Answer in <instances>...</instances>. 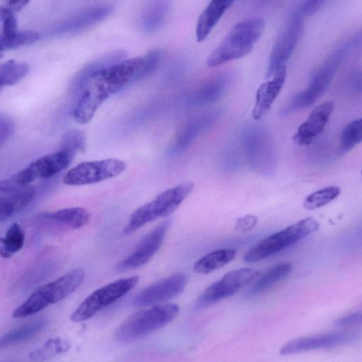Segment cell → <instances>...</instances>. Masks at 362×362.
Returning <instances> with one entry per match:
<instances>
[{
    "label": "cell",
    "mask_w": 362,
    "mask_h": 362,
    "mask_svg": "<svg viewBox=\"0 0 362 362\" xmlns=\"http://www.w3.org/2000/svg\"><path fill=\"white\" fill-rule=\"evenodd\" d=\"M144 57L124 59L94 74L88 81L73 112L74 119L86 124L93 118L98 108L112 94L126 85L134 83L142 68Z\"/></svg>",
    "instance_id": "cell-1"
},
{
    "label": "cell",
    "mask_w": 362,
    "mask_h": 362,
    "mask_svg": "<svg viewBox=\"0 0 362 362\" xmlns=\"http://www.w3.org/2000/svg\"><path fill=\"white\" fill-rule=\"evenodd\" d=\"M264 25V21L257 18L236 23L210 54L207 65L214 67L247 55L262 35Z\"/></svg>",
    "instance_id": "cell-2"
},
{
    "label": "cell",
    "mask_w": 362,
    "mask_h": 362,
    "mask_svg": "<svg viewBox=\"0 0 362 362\" xmlns=\"http://www.w3.org/2000/svg\"><path fill=\"white\" fill-rule=\"evenodd\" d=\"M83 278V270L78 268L41 286L13 310V317H24L32 315L49 305L64 299L77 289Z\"/></svg>",
    "instance_id": "cell-3"
},
{
    "label": "cell",
    "mask_w": 362,
    "mask_h": 362,
    "mask_svg": "<svg viewBox=\"0 0 362 362\" xmlns=\"http://www.w3.org/2000/svg\"><path fill=\"white\" fill-rule=\"evenodd\" d=\"M193 188L194 184L188 182L162 192L132 214L124 228V233L131 234L158 218L169 216L190 194Z\"/></svg>",
    "instance_id": "cell-4"
},
{
    "label": "cell",
    "mask_w": 362,
    "mask_h": 362,
    "mask_svg": "<svg viewBox=\"0 0 362 362\" xmlns=\"http://www.w3.org/2000/svg\"><path fill=\"white\" fill-rule=\"evenodd\" d=\"M179 310L177 304L165 303L137 312L117 328L115 337L122 341L139 338L168 324L176 317Z\"/></svg>",
    "instance_id": "cell-5"
},
{
    "label": "cell",
    "mask_w": 362,
    "mask_h": 362,
    "mask_svg": "<svg viewBox=\"0 0 362 362\" xmlns=\"http://www.w3.org/2000/svg\"><path fill=\"white\" fill-rule=\"evenodd\" d=\"M319 228L320 223L315 218H303L260 241L244 255L243 260L255 262L271 257L317 231Z\"/></svg>",
    "instance_id": "cell-6"
},
{
    "label": "cell",
    "mask_w": 362,
    "mask_h": 362,
    "mask_svg": "<svg viewBox=\"0 0 362 362\" xmlns=\"http://www.w3.org/2000/svg\"><path fill=\"white\" fill-rule=\"evenodd\" d=\"M73 158L61 151L45 155L0 183L1 193H8L25 187L37 180L49 178L71 163Z\"/></svg>",
    "instance_id": "cell-7"
},
{
    "label": "cell",
    "mask_w": 362,
    "mask_h": 362,
    "mask_svg": "<svg viewBox=\"0 0 362 362\" xmlns=\"http://www.w3.org/2000/svg\"><path fill=\"white\" fill-rule=\"evenodd\" d=\"M139 281L138 276H132L117 279L96 289L75 310L71 315V320L78 322L89 319L124 296L136 286Z\"/></svg>",
    "instance_id": "cell-8"
},
{
    "label": "cell",
    "mask_w": 362,
    "mask_h": 362,
    "mask_svg": "<svg viewBox=\"0 0 362 362\" xmlns=\"http://www.w3.org/2000/svg\"><path fill=\"white\" fill-rule=\"evenodd\" d=\"M344 50L339 49L332 54L315 73L308 86L295 94L284 107L283 115L309 107L314 103L327 90L344 54Z\"/></svg>",
    "instance_id": "cell-9"
},
{
    "label": "cell",
    "mask_w": 362,
    "mask_h": 362,
    "mask_svg": "<svg viewBox=\"0 0 362 362\" xmlns=\"http://www.w3.org/2000/svg\"><path fill=\"white\" fill-rule=\"evenodd\" d=\"M126 168L124 161L116 158L86 161L70 169L63 182L71 186L97 183L120 175Z\"/></svg>",
    "instance_id": "cell-10"
},
{
    "label": "cell",
    "mask_w": 362,
    "mask_h": 362,
    "mask_svg": "<svg viewBox=\"0 0 362 362\" xmlns=\"http://www.w3.org/2000/svg\"><path fill=\"white\" fill-rule=\"evenodd\" d=\"M259 274V270L252 268H240L227 272L200 294L194 308H203L233 296Z\"/></svg>",
    "instance_id": "cell-11"
},
{
    "label": "cell",
    "mask_w": 362,
    "mask_h": 362,
    "mask_svg": "<svg viewBox=\"0 0 362 362\" xmlns=\"http://www.w3.org/2000/svg\"><path fill=\"white\" fill-rule=\"evenodd\" d=\"M303 15L298 7L292 11L272 47L267 77H272L276 70L284 65L292 54L303 30Z\"/></svg>",
    "instance_id": "cell-12"
},
{
    "label": "cell",
    "mask_w": 362,
    "mask_h": 362,
    "mask_svg": "<svg viewBox=\"0 0 362 362\" xmlns=\"http://www.w3.org/2000/svg\"><path fill=\"white\" fill-rule=\"evenodd\" d=\"M243 144L250 165L255 169L269 168L274 158V146L268 131L260 125L247 127Z\"/></svg>",
    "instance_id": "cell-13"
},
{
    "label": "cell",
    "mask_w": 362,
    "mask_h": 362,
    "mask_svg": "<svg viewBox=\"0 0 362 362\" xmlns=\"http://www.w3.org/2000/svg\"><path fill=\"white\" fill-rule=\"evenodd\" d=\"M170 221H164L155 226L139 243L134 251L117 266L120 272L142 267L147 264L160 248Z\"/></svg>",
    "instance_id": "cell-14"
},
{
    "label": "cell",
    "mask_w": 362,
    "mask_h": 362,
    "mask_svg": "<svg viewBox=\"0 0 362 362\" xmlns=\"http://www.w3.org/2000/svg\"><path fill=\"white\" fill-rule=\"evenodd\" d=\"M187 276L177 272L160 279L142 290L134 299L136 306L156 305L179 295L187 284Z\"/></svg>",
    "instance_id": "cell-15"
},
{
    "label": "cell",
    "mask_w": 362,
    "mask_h": 362,
    "mask_svg": "<svg viewBox=\"0 0 362 362\" xmlns=\"http://www.w3.org/2000/svg\"><path fill=\"white\" fill-rule=\"evenodd\" d=\"M223 110L216 109L198 115L180 126L170 148L171 154H177L186 148L200 134L214 126L222 117Z\"/></svg>",
    "instance_id": "cell-16"
},
{
    "label": "cell",
    "mask_w": 362,
    "mask_h": 362,
    "mask_svg": "<svg viewBox=\"0 0 362 362\" xmlns=\"http://www.w3.org/2000/svg\"><path fill=\"white\" fill-rule=\"evenodd\" d=\"M354 334L346 332H334L303 337L284 344L279 353L288 356L320 349L332 348L349 344L354 341Z\"/></svg>",
    "instance_id": "cell-17"
},
{
    "label": "cell",
    "mask_w": 362,
    "mask_h": 362,
    "mask_svg": "<svg viewBox=\"0 0 362 362\" xmlns=\"http://www.w3.org/2000/svg\"><path fill=\"white\" fill-rule=\"evenodd\" d=\"M334 109L332 101H325L316 106L298 128L294 141L300 146L309 145L324 130Z\"/></svg>",
    "instance_id": "cell-18"
},
{
    "label": "cell",
    "mask_w": 362,
    "mask_h": 362,
    "mask_svg": "<svg viewBox=\"0 0 362 362\" xmlns=\"http://www.w3.org/2000/svg\"><path fill=\"white\" fill-rule=\"evenodd\" d=\"M113 10V7L107 4L91 6L60 23L50 33L58 35L77 32L106 18Z\"/></svg>",
    "instance_id": "cell-19"
},
{
    "label": "cell",
    "mask_w": 362,
    "mask_h": 362,
    "mask_svg": "<svg viewBox=\"0 0 362 362\" xmlns=\"http://www.w3.org/2000/svg\"><path fill=\"white\" fill-rule=\"evenodd\" d=\"M272 76V79L260 85L257 90L252 110L255 119L262 118L269 111L280 93L286 78V66L279 67Z\"/></svg>",
    "instance_id": "cell-20"
},
{
    "label": "cell",
    "mask_w": 362,
    "mask_h": 362,
    "mask_svg": "<svg viewBox=\"0 0 362 362\" xmlns=\"http://www.w3.org/2000/svg\"><path fill=\"white\" fill-rule=\"evenodd\" d=\"M127 53L124 49H117L103 54L84 66L75 76L70 85L72 94L81 93L89 78L100 70L125 59Z\"/></svg>",
    "instance_id": "cell-21"
},
{
    "label": "cell",
    "mask_w": 362,
    "mask_h": 362,
    "mask_svg": "<svg viewBox=\"0 0 362 362\" xmlns=\"http://www.w3.org/2000/svg\"><path fill=\"white\" fill-rule=\"evenodd\" d=\"M38 219L42 223L52 224L57 228L78 229L88 224L90 214L87 209L76 206L41 214Z\"/></svg>",
    "instance_id": "cell-22"
},
{
    "label": "cell",
    "mask_w": 362,
    "mask_h": 362,
    "mask_svg": "<svg viewBox=\"0 0 362 362\" xmlns=\"http://www.w3.org/2000/svg\"><path fill=\"white\" fill-rule=\"evenodd\" d=\"M230 79L228 73L219 74L207 79L192 93L189 105L202 106L216 101L227 90Z\"/></svg>",
    "instance_id": "cell-23"
},
{
    "label": "cell",
    "mask_w": 362,
    "mask_h": 362,
    "mask_svg": "<svg viewBox=\"0 0 362 362\" xmlns=\"http://www.w3.org/2000/svg\"><path fill=\"white\" fill-rule=\"evenodd\" d=\"M233 1H211L199 16L196 26L197 42L204 40Z\"/></svg>",
    "instance_id": "cell-24"
},
{
    "label": "cell",
    "mask_w": 362,
    "mask_h": 362,
    "mask_svg": "<svg viewBox=\"0 0 362 362\" xmlns=\"http://www.w3.org/2000/svg\"><path fill=\"white\" fill-rule=\"evenodd\" d=\"M6 194L0 200L1 223L26 207L34 199L36 190L28 186Z\"/></svg>",
    "instance_id": "cell-25"
},
{
    "label": "cell",
    "mask_w": 362,
    "mask_h": 362,
    "mask_svg": "<svg viewBox=\"0 0 362 362\" xmlns=\"http://www.w3.org/2000/svg\"><path fill=\"white\" fill-rule=\"evenodd\" d=\"M235 255L236 251L229 248L211 252L198 259L193 269L198 274H209L228 264L235 258Z\"/></svg>",
    "instance_id": "cell-26"
},
{
    "label": "cell",
    "mask_w": 362,
    "mask_h": 362,
    "mask_svg": "<svg viewBox=\"0 0 362 362\" xmlns=\"http://www.w3.org/2000/svg\"><path fill=\"white\" fill-rule=\"evenodd\" d=\"M46 325L47 320L40 317L13 328L1 337L0 346L3 348L28 340L40 332Z\"/></svg>",
    "instance_id": "cell-27"
},
{
    "label": "cell",
    "mask_w": 362,
    "mask_h": 362,
    "mask_svg": "<svg viewBox=\"0 0 362 362\" xmlns=\"http://www.w3.org/2000/svg\"><path fill=\"white\" fill-rule=\"evenodd\" d=\"M292 272L288 262L276 264L267 270L253 284L249 291L250 296L261 293L288 276Z\"/></svg>",
    "instance_id": "cell-28"
},
{
    "label": "cell",
    "mask_w": 362,
    "mask_h": 362,
    "mask_svg": "<svg viewBox=\"0 0 362 362\" xmlns=\"http://www.w3.org/2000/svg\"><path fill=\"white\" fill-rule=\"evenodd\" d=\"M169 11L170 4L167 1L150 2L141 18L143 29L148 33H152L159 29L165 21Z\"/></svg>",
    "instance_id": "cell-29"
},
{
    "label": "cell",
    "mask_w": 362,
    "mask_h": 362,
    "mask_svg": "<svg viewBox=\"0 0 362 362\" xmlns=\"http://www.w3.org/2000/svg\"><path fill=\"white\" fill-rule=\"evenodd\" d=\"M25 240L24 230L18 223H13L1 237V257L7 259L13 256L23 247Z\"/></svg>",
    "instance_id": "cell-30"
},
{
    "label": "cell",
    "mask_w": 362,
    "mask_h": 362,
    "mask_svg": "<svg viewBox=\"0 0 362 362\" xmlns=\"http://www.w3.org/2000/svg\"><path fill=\"white\" fill-rule=\"evenodd\" d=\"M69 341L60 337L49 339L40 347L32 351L28 356L31 362H44L69 350Z\"/></svg>",
    "instance_id": "cell-31"
},
{
    "label": "cell",
    "mask_w": 362,
    "mask_h": 362,
    "mask_svg": "<svg viewBox=\"0 0 362 362\" xmlns=\"http://www.w3.org/2000/svg\"><path fill=\"white\" fill-rule=\"evenodd\" d=\"M30 71L29 66L23 62L8 60L1 64L0 85L10 86L23 79Z\"/></svg>",
    "instance_id": "cell-32"
},
{
    "label": "cell",
    "mask_w": 362,
    "mask_h": 362,
    "mask_svg": "<svg viewBox=\"0 0 362 362\" xmlns=\"http://www.w3.org/2000/svg\"><path fill=\"white\" fill-rule=\"evenodd\" d=\"M341 189L337 186H329L318 189L308 195L303 201V207L308 210H314L324 206L337 198Z\"/></svg>",
    "instance_id": "cell-33"
},
{
    "label": "cell",
    "mask_w": 362,
    "mask_h": 362,
    "mask_svg": "<svg viewBox=\"0 0 362 362\" xmlns=\"http://www.w3.org/2000/svg\"><path fill=\"white\" fill-rule=\"evenodd\" d=\"M86 144L85 134L78 129H71L62 136L59 151L74 158L77 152L84 151Z\"/></svg>",
    "instance_id": "cell-34"
},
{
    "label": "cell",
    "mask_w": 362,
    "mask_h": 362,
    "mask_svg": "<svg viewBox=\"0 0 362 362\" xmlns=\"http://www.w3.org/2000/svg\"><path fill=\"white\" fill-rule=\"evenodd\" d=\"M362 142V117L347 124L340 137V146L347 151Z\"/></svg>",
    "instance_id": "cell-35"
},
{
    "label": "cell",
    "mask_w": 362,
    "mask_h": 362,
    "mask_svg": "<svg viewBox=\"0 0 362 362\" xmlns=\"http://www.w3.org/2000/svg\"><path fill=\"white\" fill-rule=\"evenodd\" d=\"M40 34L32 30H21L17 31L9 38L1 40V51H5L10 49L21 47L28 44L33 43L38 40Z\"/></svg>",
    "instance_id": "cell-36"
},
{
    "label": "cell",
    "mask_w": 362,
    "mask_h": 362,
    "mask_svg": "<svg viewBox=\"0 0 362 362\" xmlns=\"http://www.w3.org/2000/svg\"><path fill=\"white\" fill-rule=\"evenodd\" d=\"M163 57V51L160 49H154L149 51L144 56V63L136 75L134 82L146 78L152 74L158 67Z\"/></svg>",
    "instance_id": "cell-37"
},
{
    "label": "cell",
    "mask_w": 362,
    "mask_h": 362,
    "mask_svg": "<svg viewBox=\"0 0 362 362\" xmlns=\"http://www.w3.org/2000/svg\"><path fill=\"white\" fill-rule=\"evenodd\" d=\"M14 124L12 119L5 115L0 116V142L2 145L12 135Z\"/></svg>",
    "instance_id": "cell-38"
},
{
    "label": "cell",
    "mask_w": 362,
    "mask_h": 362,
    "mask_svg": "<svg viewBox=\"0 0 362 362\" xmlns=\"http://www.w3.org/2000/svg\"><path fill=\"white\" fill-rule=\"evenodd\" d=\"M257 223V218L251 214L245 215L237 219L235 229L240 232H246L252 229Z\"/></svg>",
    "instance_id": "cell-39"
},
{
    "label": "cell",
    "mask_w": 362,
    "mask_h": 362,
    "mask_svg": "<svg viewBox=\"0 0 362 362\" xmlns=\"http://www.w3.org/2000/svg\"><path fill=\"white\" fill-rule=\"evenodd\" d=\"M334 323L339 327L362 324V311H358L342 316L334 320Z\"/></svg>",
    "instance_id": "cell-40"
},
{
    "label": "cell",
    "mask_w": 362,
    "mask_h": 362,
    "mask_svg": "<svg viewBox=\"0 0 362 362\" xmlns=\"http://www.w3.org/2000/svg\"><path fill=\"white\" fill-rule=\"evenodd\" d=\"M324 3V1H305L300 4L298 8L303 16H307L318 11Z\"/></svg>",
    "instance_id": "cell-41"
},
{
    "label": "cell",
    "mask_w": 362,
    "mask_h": 362,
    "mask_svg": "<svg viewBox=\"0 0 362 362\" xmlns=\"http://www.w3.org/2000/svg\"><path fill=\"white\" fill-rule=\"evenodd\" d=\"M28 2L29 1H8L1 6L16 13L23 9Z\"/></svg>",
    "instance_id": "cell-42"
},
{
    "label": "cell",
    "mask_w": 362,
    "mask_h": 362,
    "mask_svg": "<svg viewBox=\"0 0 362 362\" xmlns=\"http://www.w3.org/2000/svg\"><path fill=\"white\" fill-rule=\"evenodd\" d=\"M361 175H362V169H361Z\"/></svg>",
    "instance_id": "cell-43"
}]
</instances>
